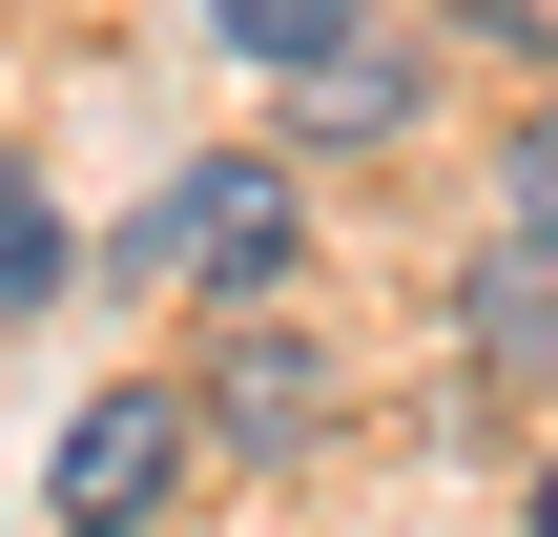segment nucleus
Listing matches in <instances>:
<instances>
[{"mask_svg": "<svg viewBox=\"0 0 558 537\" xmlns=\"http://www.w3.org/2000/svg\"><path fill=\"white\" fill-rule=\"evenodd\" d=\"M290 248H311V145H290V124H269V145L166 166V207L124 228V269H145V290H290Z\"/></svg>", "mask_w": 558, "mask_h": 537, "instance_id": "nucleus-1", "label": "nucleus"}, {"mask_svg": "<svg viewBox=\"0 0 558 537\" xmlns=\"http://www.w3.org/2000/svg\"><path fill=\"white\" fill-rule=\"evenodd\" d=\"M207 455H228V435H207L186 373H104V393L62 414V455H41V517H83V537H104V517H166Z\"/></svg>", "mask_w": 558, "mask_h": 537, "instance_id": "nucleus-2", "label": "nucleus"}, {"mask_svg": "<svg viewBox=\"0 0 558 537\" xmlns=\"http://www.w3.org/2000/svg\"><path fill=\"white\" fill-rule=\"evenodd\" d=\"M269 124H290V145H414V124H435V21L373 0L352 41H311V62L269 83Z\"/></svg>", "mask_w": 558, "mask_h": 537, "instance_id": "nucleus-3", "label": "nucleus"}, {"mask_svg": "<svg viewBox=\"0 0 558 537\" xmlns=\"http://www.w3.org/2000/svg\"><path fill=\"white\" fill-rule=\"evenodd\" d=\"M186 393H207V435H228V455H311V435H331V331H290L269 290H228V331H207V373H186Z\"/></svg>", "mask_w": 558, "mask_h": 537, "instance_id": "nucleus-4", "label": "nucleus"}, {"mask_svg": "<svg viewBox=\"0 0 558 537\" xmlns=\"http://www.w3.org/2000/svg\"><path fill=\"white\" fill-rule=\"evenodd\" d=\"M352 21H373V0H207V41H228L248 83H290V62H311V41H352Z\"/></svg>", "mask_w": 558, "mask_h": 537, "instance_id": "nucleus-5", "label": "nucleus"}, {"mask_svg": "<svg viewBox=\"0 0 558 537\" xmlns=\"http://www.w3.org/2000/svg\"><path fill=\"white\" fill-rule=\"evenodd\" d=\"M62 207H41V166H0V310H62Z\"/></svg>", "mask_w": 558, "mask_h": 537, "instance_id": "nucleus-6", "label": "nucleus"}, {"mask_svg": "<svg viewBox=\"0 0 558 537\" xmlns=\"http://www.w3.org/2000/svg\"><path fill=\"white\" fill-rule=\"evenodd\" d=\"M497 228H538V248H558V83L497 124Z\"/></svg>", "mask_w": 558, "mask_h": 537, "instance_id": "nucleus-7", "label": "nucleus"}, {"mask_svg": "<svg viewBox=\"0 0 558 537\" xmlns=\"http://www.w3.org/2000/svg\"><path fill=\"white\" fill-rule=\"evenodd\" d=\"M538 537H558V455H538Z\"/></svg>", "mask_w": 558, "mask_h": 537, "instance_id": "nucleus-8", "label": "nucleus"}]
</instances>
